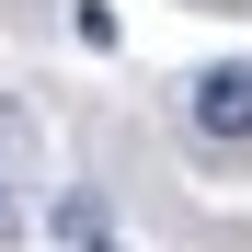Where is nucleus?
Listing matches in <instances>:
<instances>
[{
    "mask_svg": "<svg viewBox=\"0 0 252 252\" xmlns=\"http://www.w3.org/2000/svg\"><path fill=\"white\" fill-rule=\"evenodd\" d=\"M195 138H218V149H241V138H252V69H241V58L195 69Z\"/></svg>",
    "mask_w": 252,
    "mask_h": 252,
    "instance_id": "nucleus-1",
    "label": "nucleus"
},
{
    "mask_svg": "<svg viewBox=\"0 0 252 252\" xmlns=\"http://www.w3.org/2000/svg\"><path fill=\"white\" fill-rule=\"evenodd\" d=\"M23 241V206H12V184H0V252H12Z\"/></svg>",
    "mask_w": 252,
    "mask_h": 252,
    "instance_id": "nucleus-2",
    "label": "nucleus"
}]
</instances>
